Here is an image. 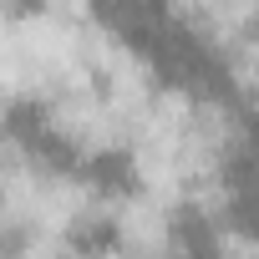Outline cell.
<instances>
[{"label":"cell","instance_id":"obj_1","mask_svg":"<svg viewBox=\"0 0 259 259\" xmlns=\"http://www.w3.org/2000/svg\"><path fill=\"white\" fill-rule=\"evenodd\" d=\"M163 249L168 259H229V229L219 213H208L203 203H173L168 224H163Z\"/></svg>","mask_w":259,"mask_h":259},{"label":"cell","instance_id":"obj_2","mask_svg":"<svg viewBox=\"0 0 259 259\" xmlns=\"http://www.w3.org/2000/svg\"><path fill=\"white\" fill-rule=\"evenodd\" d=\"M81 183H87V193L102 198V203H133V198H143V188H148L138 153H133V148H122V143L87 148Z\"/></svg>","mask_w":259,"mask_h":259},{"label":"cell","instance_id":"obj_3","mask_svg":"<svg viewBox=\"0 0 259 259\" xmlns=\"http://www.w3.org/2000/svg\"><path fill=\"white\" fill-rule=\"evenodd\" d=\"M66 254L71 259H112L127 249V229L112 208H81L71 224H66Z\"/></svg>","mask_w":259,"mask_h":259}]
</instances>
